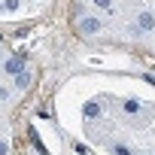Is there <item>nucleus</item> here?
<instances>
[{
    "label": "nucleus",
    "instance_id": "nucleus-10",
    "mask_svg": "<svg viewBox=\"0 0 155 155\" xmlns=\"http://www.w3.org/2000/svg\"><path fill=\"white\" fill-rule=\"evenodd\" d=\"M76 152H79V155H94L88 146H82V143H76Z\"/></svg>",
    "mask_w": 155,
    "mask_h": 155
},
{
    "label": "nucleus",
    "instance_id": "nucleus-5",
    "mask_svg": "<svg viewBox=\"0 0 155 155\" xmlns=\"http://www.w3.org/2000/svg\"><path fill=\"white\" fill-rule=\"evenodd\" d=\"M122 110H125V113H128V116H137V113H140V101H137V97H128V101H125V107H122Z\"/></svg>",
    "mask_w": 155,
    "mask_h": 155
},
{
    "label": "nucleus",
    "instance_id": "nucleus-11",
    "mask_svg": "<svg viewBox=\"0 0 155 155\" xmlns=\"http://www.w3.org/2000/svg\"><path fill=\"white\" fill-rule=\"evenodd\" d=\"M116 155H131V149L128 146H116Z\"/></svg>",
    "mask_w": 155,
    "mask_h": 155
},
{
    "label": "nucleus",
    "instance_id": "nucleus-9",
    "mask_svg": "<svg viewBox=\"0 0 155 155\" xmlns=\"http://www.w3.org/2000/svg\"><path fill=\"white\" fill-rule=\"evenodd\" d=\"M3 9H9V12H15V9H18V0H3Z\"/></svg>",
    "mask_w": 155,
    "mask_h": 155
},
{
    "label": "nucleus",
    "instance_id": "nucleus-14",
    "mask_svg": "<svg viewBox=\"0 0 155 155\" xmlns=\"http://www.w3.org/2000/svg\"><path fill=\"white\" fill-rule=\"evenodd\" d=\"M0 12H3V0H0Z\"/></svg>",
    "mask_w": 155,
    "mask_h": 155
},
{
    "label": "nucleus",
    "instance_id": "nucleus-1",
    "mask_svg": "<svg viewBox=\"0 0 155 155\" xmlns=\"http://www.w3.org/2000/svg\"><path fill=\"white\" fill-rule=\"evenodd\" d=\"M3 73H6V76H18V73H25V55L6 58V61H3Z\"/></svg>",
    "mask_w": 155,
    "mask_h": 155
},
{
    "label": "nucleus",
    "instance_id": "nucleus-12",
    "mask_svg": "<svg viewBox=\"0 0 155 155\" xmlns=\"http://www.w3.org/2000/svg\"><path fill=\"white\" fill-rule=\"evenodd\" d=\"M6 152H9V146H6L3 140H0V155H6Z\"/></svg>",
    "mask_w": 155,
    "mask_h": 155
},
{
    "label": "nucleus",
    "instance_id": "nucleus-8",
    "mask_svg": "<svg viewBox=\"0 0 155 155\" xmlns=\"http://www.w3.org/2000/svg\"><path fill=\"white\" fill-rule=\"evenodd\" d=\"M97 9H113V0H91Z\"/></svg>",
    "mask_w": 155,
    "mask_h": 155
},
{
    "label": "nucleus",
    "instance_id": "nucleus-2",
    "mask_svg": "<svg viewBox=\"0 0 155 155\" xmlns=\"http://www.w3.org/2000/svg\"><path fill=\"white\" fill-rule=\"evenodd\" d=\"M137 28H140V34L155 31V15H152L149 9H140V15H137Z\"/></svg>",
    "mask_w": 155,
    "mask_h": 155
},
{
    "label": "nucleus",
    "instance_id": "nucleus-4",
    "mask_svg": "<svg viewBox=\"0 0 155 155\" xmlns=\"http://www.w3.org/2000/svg\"><path fill=\"white\" fill-rule=\"evenodd\" d=\"M82 116H85V119H97V116H101V107H97L94 101H88V104L82 107Z\"/></svg>",
    "mask_w": 155,
    "mask_h": 155
},
{
    "label": "nucleus",
    "instance_id": "nucleus-13",
    "mask_svg": "<svg viewBox=\"0 0 155 155\" xmlns=\"http://www.w3.org/2000/svg\"><path fill=\"white\" fill-rule=\"evenodd\" d=\"M6 97H9V91H6V88H0V101H6Z\"/></svg>",
    "mask_w": 155,
    "mask_h": 155
},
{
    "label": "nucleus",
    "instance_id": "nucleus-6",
    "mask_svg": "<svg viewBox=\"0 0 155 155\" xmlns=\"http://www.w3.org/2000/svg\"><path fill=\"white\" fill-rule=\"evenodd\" d=\"M31 79H34V76L25 70V73H18L15 76V88H31Z\"/></svg>",
    "mask_w": 155,
    "mask_h": 155
},
{
    "label": "nucleus",
    "instance_id": "nucleus-3",
    "mask_svg": "<svg viewBox=\"0 0 155 155\" xmlns=\"http://www.w3.org/2000/svg\"><path fill=\"white\" fill-rule=\"evenodd\" d=\"M79 28H82V34H88V37H91V34H97V31H101V18H94V15H85Z\"/></svg>",
    "mask_w": 155,
    "mask_h": 155
},
{
    "label": "nucleus",
    "instance_id": "nucleus-7",
    "mask_svg": "<svg viewBox=\"0 0 155 155\" xmlns=\"http://www.w3.org/2000/svg\"><path fill=\"white\" fill-rule=\"evenodd\" d=\"M28 137H31V143H34V146H37V152H40V155H46V146H43V143H40V134H37V131H34V128H31V131H28Z\"/></svg>",
    "mask_w": 155,
    "mask_h": 155
}]
</instances>
